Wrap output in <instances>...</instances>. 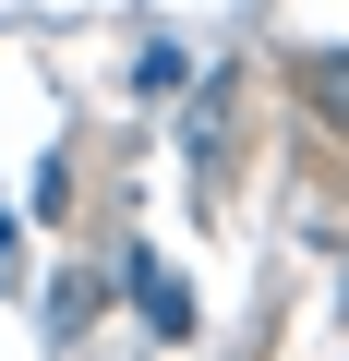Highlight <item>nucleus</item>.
<instances>
[{"label": "nucleus", "instance_id": "1", "mask_svg": "<svg viewBox=\"0 0 349 361\" xmlns=\"http://www.w3.org/2000/svg\"><path fill=\"white\" fill-rule=\"evenodd\" d=\"M289 85H301V109L349 145V49H301V61H289Z\"/></svg>", "mask_w": 349, "mask_h": 361}, {"label": "nucleus", "instance_id": "2", "mask_svg": "<svg viewBox=\"0 0 349 361\" xmlns=\"http://www.w3.org/2000/svg\"><path fill=\"white\" fill-rule=\"evenodd\" d=\"M121 277H133V301H145V325H157V337H181V325H193V289L169 277V265H145V253H133Z\"/></svg>", "mask_w": 349, "mask_h": 361}]
</instances>
